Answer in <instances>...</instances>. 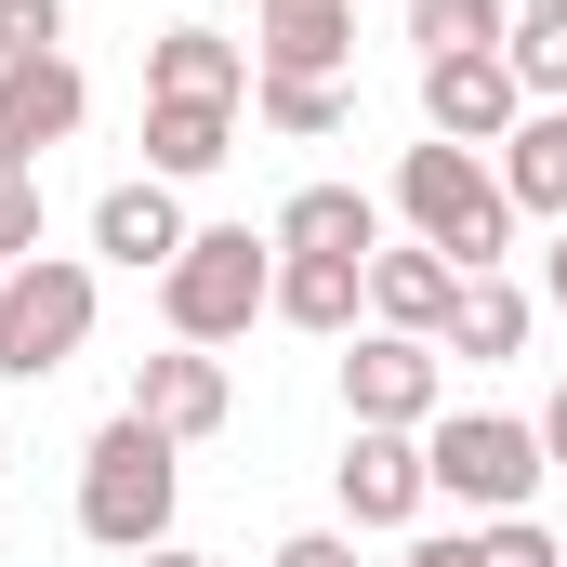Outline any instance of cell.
<instances>
[{"label": "cell", "instance_id": "obj_10", "mask_svg": "<svg viewBox=\"0 0 567 567\" xmlns=\"http://www.w3.org/2000/svg\"><path fill=\"white\" fill-rule=\"evenodd\" d=\"M225 410H238V383H225V357H212V343H172V357H133V423H158L172 449L225 435Z\"/></svg>", "mask_w": 567, "mask_h": 567}, {"label": "cell", "instance_id": "obj_27", "mask_svg": "<svg viewBox=\"0 0 567 567\" xmlns=\"http://www.w3.org/2000/svg\"><path fill=\"white\" fill-rule=\"evenodd\" d=\"M396 567H475V528H462V542H410Z\"/></svg>", "mask_w": 567, "mask_h": 567}, {"label": "cell", "instance_id": "obj_12", "mask_svg": "<svg viewBox=\"0 0 567 567\" xmlns=\"http://www.w3.org/2000/svg\"><path fill=\"white\" fill-rule=\"evenodd\" d=\"M343 66H357V0L251 13V80H343Z\"/></svg>", "mask_w": 567, "mask_h": 567}, {"label": "cell", "instance_id": "obj_8", "mask_svg": "<svg viewBox=\"0 0 567 567\" xmlns=\"http://www.w3.org/2000/svg\"><path fill=\"white\" fill-rule=\"evenodd\" d=\"M330 488H343V528H410L435 502V475H423V435H383V423H357L343 435V462H330Z\"/></svg>", "mask_w": 567, "mask_h": 567}, {"label": "cell", "instance_id": "obj_13", "mask_svg": "<svg viewBox=\"0 0 567 567\" xmlns=\"http://www.w3.org/2000/svg\"><path fill=\"white\" fill-rule=\"evenodd\" d=\"M145 106H251V53L212 27H158L145 40Z\"/></svg>", "mask_w": 567, "mask_h": 567}, {"label": "cell", "instance_id": "obj_2", "mask_svg": "<svg viewBox=\"0 0 567 567\" xmlns=\"http://www.w3.org/2000/svg\"><path fill=\"white\" fill-rule=\"evenodd\" d=\"M172 502H185V449L158 423L120 410V423L80 449V528H93L106 555H158V542H172Z\"/></svg>", "mask_w": 567, "mask_h": 567}, {"label": "cell", "instance_id": "obj_30", "mask_svg": "<svg viewBox=\"0 0 567 567\" xmlns=\"http://www.w3.org/2000/svg\"><path fill=\"white\" fill-rule=\"evenodd\" d=\"M133 567H212V555H185V542H158V555H133Z\"/></svg>", "mask_w": 567, "mask_h": 567}, {"label": "cell", "instance_id": "obj_25", "mask_svg": "<svg viewBox=\"0 0 567 567\" xmlns=\"http://www.w3.org/2000/svg\"><path fill=\"white\" fill-rule=\"evenodd\" d=\"M40 251V172H0V278Z\"/></svg>", "mask_w": 567, "mask_h": 567}, {"label": "cell", "instance_id": "obj_18", "mask_svg": "<svg viewBox=\"0 0 567 567\" xmlns=\"http://www.w3.org/2000/svg\"><path fill=\"white\" fill-rule=\"evenodd\" d=\"M238 158V106H145V172L158 185H198Z\"/></svg>", "mask_w": 567, "mask_h": 567}, {"label": "cell", "instance_id": "obj_3", "mask_svg": "<svg viewBox=\"0 0 567 567\" xmlns=\"http://www.w3.org/2000/svg\"><path fill=\"white\" fill-rule=\"evenodd\" d=\"M158 317H172V343H238L251 317H278V238L198 225L172 251V278H158Z\"/></svg>", "mask_w": 567, "mask_h": 567}, {"label": "cell", "instance_id": "obj_29", "mask_svg": "<svg viewBox=\"0 0 567 567\" xmlns=\"http://www.w3.org/2000/svg\"><path fill=\"white\" fill-rule=\"evenodd\" d=\"M542 290H555V303H567V225H555V251H542Z\"/></svg>", "mask_w": 567, "mask_h": 567}, {"label": "cell", "instance_id": "obj_19", "mask_svg": "<svg viewBox=\"0 0 567 567\" xmlns=\"http://www.w3.org/2000/svg\"><path fill=\"white\" fill-rule=\"evenodd\" d=\"M515 343H528V290H515V278H462L449 330H435V357H475V370H502Z\"/></svg>", "mask_w": 567, "mask_h": 567}, {"label": "cell", "instance_id": "obj_28", "mask_svg": "<svg viewBox=\"0 0 567 567\" xmlns=\"http://www.w3.org/2000/svg\"><path fill=\"white\" fill-rule=\"evenodd\" d=\"M542 462H555V475H567V383H555V396H542Z\"/></svg>", "mask_w": 567, "mask_h": 567}, {"label": "cell", "instance_id": "obj_17", "mask_svg": "<svg viewBox=\"0 0 567 567\" xmlns=\"http://www.w3.org/2000/svg\"><path fill=\"white\" fill-rule=\"evenodd\" d=\"M278 317L317 330V343L357 330V317H370V265H357V251H278Z\"/></svg>", "mask_w": 567, "mask_h": 567}, {"label": "cell", "instance_id": "obj_1", "mask_svg": "<svg viewBox=\"0 0 567 567\" xmlns=\"http://www.w3.org/2000/svg\"><path fill=\"white\" fill-rule=\"evenodd\" d=\"M396 212H410V238L449 251L462 278H502V251H515V198H502V172L475 158V145H410L396 158Z\"/></svg>", "mask_w": 567, "mask_h": 567}, {"label": "cell", "instance_id": "obj_9", "mask_svg": "<svg viewBox=\"0 0 567 567\" xmlns=\"http://www.w3.org/2000/svg\"><path fill=\"white\" fill-rule=\"evenodd\" d=\"M93 120V80L66 66V53H40V66H0V172H40L53 145Z\"/></svg>", "mask_w": 567, "mask_h": 567}, {"label": "cell", "instance_id": "obj_21", "mask_svg": "<svg viewBox=\"0 0 567 567\" xmlns=\"http://www.w3.org/2000/svg\"><path fill=\"white\" fill-rule=\"evenodd\" d=\"M502 66H515V93H528V106H567V13H515Z\"/></svg>", "mask_w": 567, "mask_h": 567}, {"label": "cell", "instance_id": "obj_15", "mask_svg": "<svg viewBox=\"0 0 567 567\" xmlns=\"http://www.w3.org/2000/svg\"><path fill=\"white\" fill-rule=\"evenodd\" d=\"M502 198H515V225H567V106H528L515 133H502Z\"/></svg>", "mask_w": 567, "mask_h": 567}, {"label": "cell", "instance_id": "obj_20", "mask_svg": "<svg viewBox=\"0 0 567 567\" xmlns=\"http://www.w3.org/2000/svg\"><path fill=\"white\" fill-rule=\"evenodd\" d=\"M396 13H410V53H502V40H515V0H396Z\"/></svg>", "mask_w": 567, "mask_h": 567}, {"label": "cell", "instance_id": "obj_11", "mask_svg": "<svg viewBox=\"0 0 567 567\" xmlns=\"http://www.w3.org/2000/svg\"><path fill=\"white\" fill-rule=\"evenodd\" d=\"M198 225H185V198L158 185V172H133V185H106L93 198V251L120 265V278H172V251H185Z\"/></svg>", "mask_w": 567, "mask_h": 567}, {"label": "cell", "instance_id": "obj_23", "mask_svg": "<svg viewBox=\"0 0 567 567\" xmlns=\"http://www.w3.org/2000/svg\"><path fill=\"white\" fill-rule=\"evenodd\" d=\"M66 53V0H0V66H40Z\"/></svg>", "mask_w": 567, "mask_h": 567}, {"label": "cell", "instance_id": "obj_16", "mask_svg": "<svg viewBox=\"0 0 567 567\" xmlns=\"http://www.w3.org/2000/svg\"><path fill=\"white\" fill-rule=\"evenodd\" d=\"M265 238H278V251H357V265H370V251H383V198H370V185H290Z\"/></svg>", "mask_w": 567, "mask_h": 567}, {"label": "cell", "instance_id": "obj_32", "mask_svg": "<svg viewBox=\"0 0 567 567\" xmlns=\"http://www.w3.org/2000/svg\"><path fill=\"white\" fill-rule=\"evenodd\" d=\"M251 13H290V0H251Z\"/></svg>", "mask_w": 567, "mask_h": 567}, {"label": "cell", "instance_id": "obj_26", "mask_svg": "<svg viewBox=\"0 0 567 567\" xmlns=\"http://www.w3.org/2000/svg\"><path fill=\"white\" fill-rule=\"evenodd\" d=\"M265 567H357V542H343V528H290Z\"/></svg>", "mask_w": 567, "mask_h": 567}, {"label": "cell", "instance_id": "obj_5", "mask_svg": "<svg viewBox=\"0 0 567 567\" xmlns=\"http://www.w3.org/2000/svg\"><path fill=\"white\" fill-rule=\"evenodd\" d=\"M423 475H435V502H462V515H528V488L555 462H542V423H515V410H435Z\"/></svg>", "mask_w": 567, "mask_h": 567}, {"label": "cell", "instance_id": "obj_7", "mask_svg": "<svg viewBox=\"0 0 567 567\" xmlns=\"http://www.w3.org/2000/svg\"><path fill=\"white\" fill-rule=\"evenodd\" d=\"M515 120H528V93H515V66H502V53H435V66H423V133H435V145L502 158Z\"/></svg>", "mask_w": 567, "mask_h": 567}, {"label": "cell", "instance_id": "obj_31", "mask_svg": "<svg viewBox=\"0 0 567 567\" xmlns=\"http://www.w3.org/2000/svg\"><path fill=\"white\" fill-rule=\"evenodd\" d=\"M515 13H567V0H515Z\"/></svg>", "mask_w": 567, "mask_h": 567}, {"label": "cell", "instance_id": "obj_24", "mask_svg": "<svg viewBox=\"0 0 567 567\" xmlns=\"http://www.w3.org/2000/svg\"><path fill=\"white\" fill-rule=\"evenodd\" d=\"M475 567H567V555H555L542 515H488V528H475Z\"/></svg>", "mask_w": 567, "mask_h": 567}, {"label": "cell", "instance_id": "obj_4", "mask_svg": "<svg viewBox=\"0 0 567 567\" xmlns=\"http://www.w3.org/2000/svg\"><path fill=\"white\" fill-rule=\"evenodd\" d=\"M93 317H106V278H93L80 251H27V265L0 278V383H53V370L93 343Z\"/></svg>", "mask_w": 567, "mask_h": 567}, {"label": "cell", "instance_id": "obj_6", "mask_svg": "<svg viewBox=\"0 0 567 567\" xmlns=\"http://www.w3.org/2000/svg\"><path fill=\"white\" fill-rule=\"evenodd\" d=\"M343 410L383 423V435H423L435 410H449V357L410 343V330H357V357H343Z\"/></svg>", "mask_w": 567, "mask_h": 567}, {"label": "cell", "instance_id": "obj_22", "mask_svg": "<svg viewBox=\"0 0 567 567\" xmlns=\"http://www.w3.org/2000/svg\"><path fill=\"white\" fill-rule=\"evenodd\" d=\"M251 106H265V133H290V145L343 133V80H251Z\"/></svg>", "mask_w": 567, "mask_h": 567}, {"label": "cell", "instance_id": "obj_14", "mask_svg": "<svg viewBox=\"0 0 567 567\" xmlns=\"http://www.w3.org/2000/svg\"><path fill=\"white\" fill-rule=\"evenodd\" d=\"M449 303H462V265H449V251H423V238H410V251H370V317H383V330L435 343Z\"/></svg>", "mask_w": 567, "mask_h": 567}]
</instances>
